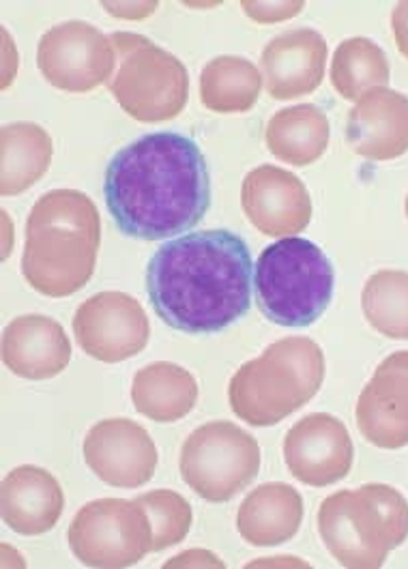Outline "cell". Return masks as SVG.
<instances>
[{"label": "cell", "mask_w": 408, "mask_h": 569, "mask_svg": "<svg viewBox=\"0 0 408 569\" xmlns=\"http://www.w3.org/2000/svg\"><path fill=\"white\" fill-rule=\"evenodd\" d=\"M103 198L126 237L161 241L186 234L211 207L207 159L181 133H147L110 159Z\"/></svg>", "instance_id": "obj_1"}, {"label": "cell", "mask_w": 408, "mask_h": 569, "mask_svg": "<svg viewBox=\"0 0 408 569\" xmlns=\"http://www.w3.org/2000/svg\"><path fill=\"white\" fill-rule=\"evenodd\" d=\"M253 262L248 243L223 228L166 241L149 262L147 292L159 320L200 336L248 315Z\"/></svg>", "instance_id": "obj_2"}, {"label": "cell", "mask_w": 408, "mask_h": 569, "mask_svg": "<svg viewBox=\"0 0 408 569\" xmlns=\"http://www.w3.org/2000/svg\"><path fill=\"white\" fill-rule=\"evenodd\" d=\"M99 243L93 200L78 190L48 191L27 220L22 276L43 297H71L93 278Z\"/></svg>", "instance_id": "obj_3"}, {"label": "cell", "mask_w": 408, "mask_h": 569, "mask_svg": "<svg viewBox=\"0 0 408 569\" xmlns=\"http://www.w3.org/2000/svg\"><path fill=\"white\" fill-rule=\"evenodd\" d=\"M322 380V348L310 338H282L235 372L228 385V402L241 421L269 428L306 407Z\"/></svg>", "instance_id": "obj_4"}, {"label": "cell", "mask_w": 408, "mask_h": 569, "mask_svg": "<svg viewBox=\"0 0 408 569\" xmlns=\"http://www.w3.org/2000/svg\"><path fill=\"white\" fill-rule=\"evenodd\" d=\"M318 536L348 569H378L408 539V501L387 483L340 490L318 507Z\"/></svg>", "instance_id": "obj_5"}, {"label": "cell", "mask_w": 408, "mask_h": 569, "mask_svg": "<svg viewBox=\"0 0 408 569\" xmlns=\"http://www.w3.org/2000/svg\"><path fill=\"white\" fill-rule=\"evenodd\" d=\"M336 271L329 256L301 237L265 248L253 267L256 303L280 327H310L334 299Z\"/></svg>", "instance_id": "obj_6"}, {"label": "cell", "mask_w": 408, "mask_h": 569, "mask_svg": "<svg viewBox=\"0 0 408 569\" xmlns=\"http://www.w3.org/2000/svg\"><path fill=\"white\" fill-rule=\"evenodd\" d=\"M117 69L108 89L123 112L140 123L177 119L189 99V73L175 54L138 32L108 34Z\"/></svg>", "instance_id": "obj_7"}, {"label": "cell", "mask_w": 408, "mask_h": 569, "mask_svg": "<svg viewBox=\"0 0 408 569\" xmlns=\"http://www.w3.org/2000/svg\"><path fill=\"white\" fill-rule=\"evenodd\" d=\"M179 469L200 499L226 503L243 492L260 471V445L230 421L196 428L181 447Z\"/></svg>", "instance_id": "obj_8"}, {"label": "cell", "mask_w": 408, "mask_h": 569, "mask_svg": "<svg viewBox=\"0 0 408 569\" xmlns=\"http://www.w3.org/2000/svg\"><path fill=\"white\" fill-rule=\"evenodd\" d=\"M67 539L76 559L87 568H131L153 552L149 513L136 499L87 503L73 516Z\"/></svg>", "instance_id": "obj_9"}, {"label": "cell", "mask_w": 408, "mask_h": 569, "mask_svg": "<svg viewBox=\"0 0 408 569\" xmlns=\"http://www.w3.org/2000/svg\"><path fill=\"white\" fill-rule=\"evenodd\" d=\"M37 67L59 91L89 93L112 80L117 52L108 34L82 20H69L43 32Z\"/></svg>", "instance_id": "obj_10"}, {"label": "cell", "mask_w": 408, "mask_h": 569, "mask_svg": "<svg viewBox=\"0 0 408 569\" xmlns=\"http://www.w3.org/2000/svg\"><path fill=\"white\" fill-rule=\"evenodd\" d=\"M71 327L80 348L103 363L127 361L151 340V322L140 301L117 290L89 297L76 310Z\"/></svg>", "instance_id": "obj_11"}, {"label": "cell", "mask_w": 408, "mask_h": 569, "mask_svg": "<svg viewBox=\"0 0 408 569\" xmlns=\"http://www.w3.org/2000/svg\"><path fill=\"white\" fill-rule=\"evenodd\" d=\"M84 462L103 483L115 488H140L158 469V445L136 421L103 419L89 430L82 445Z\"/></svg>", "instance_id": "obj_12"}, {"label": "cell", "mask_w": 408, "mask_h": 569, "mask_svg": "<svg viewBox=\"0 0 408 569\" xmlns=\"http://www.w3.org/2000/svg\"><path fill=\"white\" fill-rule=\"evenodd\" d=\"M355 447L345 423L329 412L299 419L283 439V462L290 475L312 488L334 486L352 469Z\"/></svg>", "instance_id": "obj_13"}, {"label": "cell", "mask_w": 408, "mask_h": 569, "mask_svg": "<svg viewBox=\"0 0 408 569\" xmlns=\"http://www.w3.org/2000/svg\"><path fill=\"white\" fill-rule=\"evenodd\" d=\"M241 207L251 226L265 237H295L312 222V198L306 183L271 163L246 174Z\"/></svg>", "instance_id": "obj_14"}, {"label": "cell", "mask_w": 408, "mask_h": 569, "mask_svg": "<svg viewBox=\"0 0 408 569\" xmlns=\"http://www.w3.org/2000/svg\"><path fill=\"white\" fill-rule=\"evenodd\" d=\"M357 428L378 449L408 445V350H398L378 363L357 400Z\"/></svg>", "instance_id": "obj_15"}, {"label": "cell", "mask_w": 408, "mask_h": 569, "mask_svg": "<svg viewBox=\"0 0 408 569\" xmlns=\"http://www.w3.org/2000/svg\"><path fill=\"white\" fill-rule=\"evenodd\" d=\"M327 57V41L315 29L299 27L273 37L260 54L262 80L269 96L288 101L315 93L322 84Z\"/></svg>", "instance_id": "obj_16"}, {"label": "cell", "mask_w": 408, "mask_h": 569, "mask_svg": "<svg viewBox=\"0 0 408 569\" xmlns=\"http://www.w3.org/2000/svg\"><path fill=\"white\" fill-rule=\"evenodd\" d=\"M346 142L352 153L389 161L408 153V97L378 87L359 97L346 119Z\"/></svg>", "instance_id": "obj_17"}, {"label": "cell", "mask_w": 408, "mask_h": 569, "mask_svg": "<svg viewBox=\"0 0 408 569\" xmlns=\"http://www.w3.org/2000/svg\"><path fill=\"white\" fill-rule=\"evenodd\" d=\"M69 361L71 342L54 318H13L2 331V363L20 379H54L67 370Z\"/></svg>", "instance_id": "obj_18"}, {"label": "cell", "mask_w": 408, "mask_h": 569, "mask_svg": "<svg viewBox=\"0 0 408 569\" xmlns=\"http://www.w3.org/2000/svg\"><path fill=\"white\" fill-rule=\"evenodd\" d=\"M4 525L20 536H43L57 527L64 509V492L57 477L32 465L4 475L0 488Z\"/></svg>", "instance_id": "obj_19"}, {"label": "cell", "mask_w": 408, "mask_h": 569, "mask_svg": "<svg viewBox=\"0 0 408 569\" xmlns=\"http://www.w3.org/2000/svg\"><path fill=\"white\" fill-rule=\"evenodd\" d=\"M303 520L301 495L282 481L262 483L237 511V531L251 546H280L299 533Z\"/></svg>", "instance_id": "obj_20"}, {"label": "cell", "mask_w": 408, "mask_h": 569, "mask_svg": "<svg viewBox=\"0 0 408 569\" xmlns=\"http://www.w3.org/2000/svg\"><path fill=\"white\" fill-rule=\"evenodd\" d=\"M131 402L136 411L151 421L175 423L193 411L198 382L186 368L170 361H156L136 372Z\"/></svg>", "instance_id": "obj_21"}, {"label": "cell", "mask_w": 408, "mask_h": 569, "mask_svg": "<svg viewBox=\"0 0 408 569\" xmlns=\"http://www.w3.org/2000/svg\"><path fill=\"white\" fill-rule=\"evenodd\" d=\"M54 156L50 133L37 123L20 121L0 131V193L20 196L50 170Z\"/></svg>", "instance_id": "obj_22"}, {"label": "cell", "mask_w": 408, "mask_h": 569, "mask_svg": "<svg viewBox=\"0 0 408 569\" xmlns=\"http://www.w3.org/2000/svg\"><path fill=\"white\" fill-rule=\"evenodd\" d=\"M331 126L325 110L315 103L283 108L273 114L265 131L267 149L290 166L306 168L325 156Z\"/></svg>", "instance_id": "obj_23"}, {"label": "cell", "mask_w": 408, "mask_h": 569, "mask_svg": "<svg viewBox=\"0 0 408 569\" xmlns=\"http://www.w3.org/2000/svg\"><path fill=\"white\" fill-rule=\"evenodd\" d=\"M262 91L258 67L243 59L223 54L205 64L200 73V101L218 114H243L256 106Z\"/></svg>", "instance_id": "obj_24"}, {"label": "cell", "mask_w": 408, "mask_h": 569, "mask_svg": "<svg viewBox=\"0 0 408 569\" xmlns=\"http://www.w3.org/2000/svg\"><path fill=\"white\" fill-rule=\"evenodd\" d=\"M391 78L387 54L368 37L342 41L331 61V84L346 101H357L368 91L385 87Z\"/></svg>", "instance_id": "obj_25"}, {"label": "cell", "mask_w": 408, "mask_h": 569, "mask_svg": "<svg viewBox=\"0 0 408 569\" xmlns=\"http://www.w3.org/2000/svg\"><path fill=\"white\" fill-rule=\"evenodd\" d=\"M361 310L370 327L385 338L408 340V273L382 269L368 278Z\"/></svg>", "instance_id": "obj_26"}, {"label": "cell", "mask_w": 408, "mask_h": 569, "mask_svg": "<svg viewBox=\"0 0 408 569\" xmlns=\"http://www.w3.org/2000/svg\"><path fill=\"white\" fill-rule=\"evenodd\" d=\"M149 513L153 529V552H161L188 538L193 513L188 499L175 490H153L136 497Z\"/></svg>", "instance_id": "obj_27"}, {"label": "cell", "mask_w": 408, "mask_h": 569, "mask_svg": "<svg viewBox=\"0 0 408 569\" xmlns=\"http://www.w3.org/2000/svg\"><path fill=\"white\" fill-rule=\"evenodd\" d=\"M246 16L258 24H276L299 16L306 7L303 0H283V2H260V0H243L241 2Z\"/></svg>", "instance_id": "obj_28"}, {"label": "cell", "mask_w": 408, "mask_h": 569, "mask_svg": "<svg viewBox=\"0 0 408 569\" xmlns=\"http://www.w3.org/2000/svg\"><path fill=\"white\" fill-rule=\"evenodd\" d=\"M168 568H223V561L209 550H188L163 563V569Z\"/></svg>", "instance_id": "obj_29"}, {"label": "cell", "mask_w": 408, "mask_h": 569, "mask_svg": "<svg viewBox=\"0 0 408 569\" xmlns=\"http://www.w3.org/2000/svg\"><path fill=\"white\" fill-rule=\"evenodd\" d=\"M391 29L400 54L408 59V0L400 2L391 13Z\"/></svg>", "instance_id": "obj_30"}, {"label": "cell", "mask_w": 408, "mask_h": 569, "mask_svg": "<svg viewBox=\"0 0 408 569\" xmlns=\"http://www.w3.org/2000/svg\"><path fill=\"white\" fill-rule=\"evenodd\" d=\"M405 211H407V218H408V193H407V202H405Z\"/></svg>", "instance_id": "obj_31"}]
</instances>
